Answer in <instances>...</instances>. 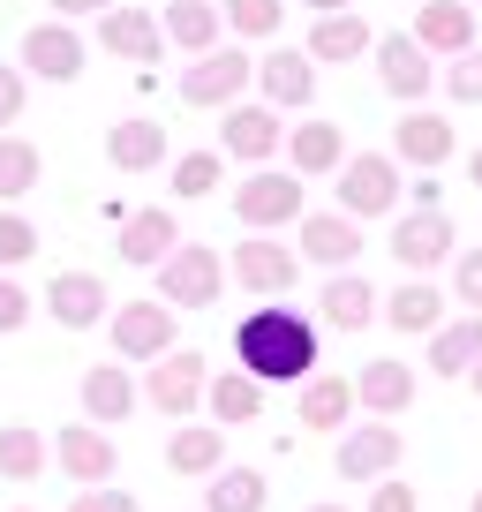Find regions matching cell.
I'll list each match as a JSON object with an SVG mask.
<instances>
[{"label": "cell", "mask_w": 482, "mask_h": 512, "mask_svg": "<svg viewBox=\"0 0 482 512\" xmlns=\"http://www.w3.org/2000/svg\"><path fill=\"white\" fill-rule=\"evenodd\" d=\"M302 8H317V16H332V8H354V0H302Z\"/></svg>", "instance_id": "47"}, {"label": "cell", "mask_w": 482, "mask_h": 512, "mask_svg": "<svg viewBox=\"0 0 482 512\" xmlns=\"http://www.w3.org/2000/svg\"><path fill=\"white\" fill-rule=\"evenodd\" d=\"M241 83H249V53H241V38L234 46H204L196 53V68H181V106H234L241 98Z\"/></svg>", "instance_id": "7"}, {"label": "cell", "mask_w": 482, "mask_h": 512, "mask_svg": "<svg viewBox=\"0 0 482 512\" xmlns=\"http://www.w3.org/2000/svg\"><path fill=\"white\" fill-rule=\"evenodd\" d=\"M219 23L249 46V38H279V23H287V0H226Z\"/></svg>", "instance_id": "36"}, {"label": "cell", "mask_w": 482, "mask_h": 512, "mask_svg": "<svg viewBox=\"0 0 482 512\" xmlns=\"http://www.w3.org/2000/svg\"><path fill=\"white\" fill-rule=\"evenodd\" d=\"M452 294H460L467 309H482V249L460 256V272H452Z\"/></svg>", "instance_id": "44"}, {"label": "cell", "mask_w": 482, "mask_h": 512, "mask_svg": "<svg viewBox=\"0 0 482 512\" xmlns=\"http://www.w3.org/2000/svg\"><path fill=\"white\" fill-rule=\"evenodd\" d=\"M0 475L8 482H38L46 475V437L31 422H0Z\"/></svg>", "instance_id": "35"}, {"label": "cell", "mask_w": 482, "mask_h": 512, "mask_svg": "<svg viewBox=\"0 0 482 512\" xmlns=\"http://www.w3.org/2000/svg\"><path fill=\"white\" fill-rule=\"evenodd\" d=\"M106 279L98 272H53L46 279V317L61 324V332H91V324H106Z\"/></svg>", "instance_id": "11"}, {"label": "cell", "mask_w": 482, "mask_h": 512, "mask_svg": "<svg viewBox=\"0 0 482 512\" xmlns=\"http://www.w3.org/2000/svg\"><path fill=\"white\" fill-rule=\"evenodd\" d=\"M68 512H144V505H136L129 490H106V482H83V497H76Z\"/></svg>", "instance_id": "41"}, {"label": "cell", "mask_w": 482, "mask_h": 512, "mask_svg": "<svg viewBox=\"0 0 482 512\" xmlns=\"http://www.w3.org/2000/svg\"><path fill=\"white\" fill-rule=\"evenodd\" d=\"M370 53H377V83H385V91L400 98V106H415V98L430 91V76H437V68H430V53H422L407 31H400V38H370Z\"/></svg>", "instance_id": "16"}, {"label": "cell", "mask_w": 482, "mask_h": 512, "mask_svg": "<svg viewBox=\"0 0 482 512\" xmlns=\"http://www.w3.org/2000/svg\"><path fill=\"white\" fill-rule=\"evenodd\" d=\"M31 189H38V151L23 136H0V204H16Z\"/></svg>", "instance_id": "37"}, {"label": "cell", "mask_w": 482, "mask_h": 512, "mask_svg": "<svg viewBox=\"0 0 482 512\" xmlns=\"http://www.w3.org/2000/svg\"><path fill=\"white\" fill-rule=\"evenodd\" d=\"M249 83L264 91V106H309L317 98V61L309 53H264V61H249Z\"/></svg>", "instance_id": "15"}, {"label": "cell", "mask_w": 482, "mask_h": 512, "mask_svg": "<svg viewBox=\"0 0 482 512\" xmlns=\"http://www.w3.org/2000/svg\"><path fill=\"white\" fill-rule=\"evenodd\" d=\"M407 38H415L422 53H467L475 46V8H467V0H422Z\"/></svg>", "instance_id": "19"}, {"label": "cell", "mask_w": 482, "mask_h": 512, "mask_svg": "<svg viewBox=\"0 0 482 512\" xmlns=\"http://www.w3.org/2000/svg\"><path fill=\"white\" fill-rule=\"evenodd\" d=\"M475 354H482V309L430 332V369H437V377H467V369H475Z\"/></svg>", "instance_id": "32"}, {"label": "cell", "mask_w": 482, "mask_h": 512, "mask_svg": "<svg viewBox=\"0 0 482 512\" xmlns=\"http://www.w3.org/2000/svg\"><path fill=\"white\" fill-rule=\"evenodd\" d=\"M400 430H339V452H332V467H339V482H377V475H392L400 467Z\"/></svg>", "instance_id": "17"}, {"label": "cell", "mask_w": 482, "mask_h": 512, "mask_svg": "<svg viewBox=\"0 0 482 512\" xmlns=\"http://www.w3.org/2000/svg\"><path fill=\"white\" fill-rule=\"evenodd\" d=\"M467 181H475V189H482V151H467Z\"/></svg>", "instance_id": "48"}, {"label": "cell", "mask_w": 482, "mask_h": 512, "mask_svg": "<svg viewBox=\"0 0 482 512\" xmlns=\"http://www.w3.org/2000/svg\"><path fill=\"white\" fill-rule=\"evenodd\" d=\"M98 46H106L113 61H129V68H159L166 38H159V16H151V8L106 0V8H98Z\"/></svg>", "instance_id": "8"}, {"label": "cell", "mask_w": 482, "mask_h": 512, "mask_svg": "<svg viewBox=\"0 0 482 512\" xmlns=\"http://www.w3.org/2000/svg\"><path fill=\"white\" fill-rule=\"evenodd\" d=\"M23 113V68H0V128H16Z\"/></svg>", "instance_id": "45"}, {"label": "cell", "mask_w": 482, "mask_h": 512, "mask_svg": "<svg viewBox=\"0 0 482 512\" xmlns=\"http://www.w3.org/2000/svg\"><path fill=\"white\" fill-rule=\"evenodd\" d=\"M204 407H211L219 430H241V422L264 415V384L249 369H219V377H204Z\"/></svg>", "instance_id": "23"}, {"label": "cell", "mask_w": 482, "mask_h": 512, "mask_svg": "<svg viewBox=\"0 0 482 512\" xmlns=\"http://www.w3.org/2000/svg\"><path fill=\"white\" fill-rule=\"evenodd\" d=\"M234 362L272 392V384H302L317 369V324L302 309H249L234 324Z\"/></svg>", "instance_id": "1"}, {"label": "cell", "mask_w": 482, "mask_h": 512, "mask_svg": "<svg viewBox=\"0 0 482 512\" xmlns=\"http://www.w3.org/2000/svg\"><path fill=\"white\" fill-rule=\"evenodd\" d=\"M272 505V490H264L257 467H211V512H264Z\"/></svg>", "instance_id": "34"}, {"label": "cell", "mask_w": 482, "mask_h": 512, "mask_svg": "<svg viewBox=\"0 0 482 512\" xmlns=\"http://www.w3.org/2000/svg\"><path fill=\"white\" fill-rule=\"evenodd\" d=\"M234 219L249 226V234H272V226L302 219V174H279V166H257V174L234 189Z\"/></svg>", "instance_id": "4"}, {"label": "cell", "mask_w": 482, "mask_h": 512, "mask_svg": "<svg viewBox=\"0 0 482 512\" xmlns=\"http://www.w3.org/2000/svg\"><path fill=\"white\" fill-rule=\"evenodd\" d=\"M445 91L460 98V106H482V46L452 53V68H445Z\"/></svg>", "instance_id": "40"}, {"label": "cell", "mask_w": 482, "mask_h": 512, "mask_svg": "<svg viewBox=\"0 0 482 512\" xmlns=\"http://www.w3.org/2000/svg\"><path fill=\"white\" fill-rule=\"evenodd\" d=\"M445 256H452V219H445V211H407V219L400 226H392V264H407V272H437V264H445Z\"/></svg>", "instance_id": "13"}, {"label": "cell", "mask_w": 482, "mask_h": 512, "mask_svg": "<svg viewBox=\"0 0 482 512\" xmlns=\"http://www.w3.org/2000/svg\"><path fill=\"white\" fill-rule=\"evenodd\" d=\"M219 8H211V0H174V8H166L159 16V38L166 46H181V53H204V46H219Z\"/></svg>", "instance_id": "31"}, {"label": "cell", "mask_w": 482, "mask_h": 512, "mask_svg": "<svg viewBox=\"0 0 482 512\" xmlns=\"http://www.w3.org/2000/svg\"><path fill=\"white\" fill-rule=\"evenodd\" d=\"M302 430H347V415H354V384L347 377H332V369H309V384H302Z\"/></svg>", "instance_id": "29"}, {"label": "cell", "mask_w": 482, "mask_h": 512, "mask_svg": "<svg viewBox=\"0 0 482 512\" xmlns=\"http://www.w3.org/2000/svg\"><path fill=\"white\" fill-rule=\"evenodd\" d=\"M106 332H113V362H151V354L174 347V309L166 302H121L106 317Z\"/></svg>", "instance_id": "10"}, {"label": "cell", "mask_w": 482, "mask_h": 512, "mask_svg": "<svg viewBox=\"0 0 482 512\" xmlns=\"http://www.w3.org/2000/svg\"><path fill=\"white\" fill-rule=\"evenodd\" d=\"M332 181H339V211H347L354 226H370V219H385L392 204H400V166L392 159H377V151H362V159H339L332 166Z\"/></svg>", "instance_id": "3"}, {"label": "cell", "mask_w": 482, "mask_h": 512, "mask_svg": "<svg viewBox=\"0 0 482 512\" xmlns=\"http://www.w3.org/2000/svg\"><path fill=\"white\" fill-rule=\"evenodd\" d=\"M83 61H91V46H83V31H76L68 16L31 23V31H23V68H31V76H46V83H76V76H83Z\"/></svg>", "instance_id": "9"}, {"label": "cell", "mask_w": 482, "mask_h": 512, "mask_svg": "<svg viewBox=\"0 0 482 512\" xmlns=\"http://www.w3.org/2000/svg\"><path fill=\"white\" fill-rule=\"evenodd\" d=\"M370 23H362V8H332V16L309 23V61H362L370 53Z\"/></svg>", "instance_id": "26"}, {"label": "cell", "mask_w": 482, "mask_h": 512, "mask_svg": "<svg viewBox=\"0 0 482 512\" xmlns=\"http://www.w3.org/2000/svg\"><path fill=\"white\" fill-rule=\"evenodd\" d=\"M302 512H347V505H302Z\"/></svg>", "instance_id": "50"}, {"label": "cell", "mask_w": 482, "mask_h": 512, "mask_svg": "<svg viewBox=\"0 0 482 512\" xmlns=\"http://www.w3.org/2000/svg\"><path fill=\"white\" fill-rule=\"evenodd\" d=\"M354 384V407H370V415H400V407H415V369L407 362H362V377Z\"/></svg>", "instance_id": "27"}, {"label": "cell", "mask_w": 482, "mask_h": 512, "mask_svg": "<svg viewBox=\"0 0 482 512\" xmlns=\"http://www.w3.org/2000/svg\"><path fill=\"white\" fill-rule=\"evenodd\" d=\"M46 460H61V475H76V482H113L121 452H113V437L98 430V422H76V430H61V445H53Z\"/></svg>", "instance_id": "18"}, {"label": "cell", "mask_w": 482, "mask_h": 512, "mask_svg": "<svg viewBox=\"0 0 482 512\" xmlns=\"http://www.w3.org/2000/svg\"><path fill=\"white\" fill-rule=\"evenodd\" d=\"M309 264H324V272H347L354 256H362V226L347 219V211H324V219H302V249Z\"/></svg>", "instance_id": "20"}, {"label": "cell", "mask_w": 482, "mask_h": 512, "mask_svg": "<svg viewBox=\"0 0 482 512\" xmlns=\"http://www.w3.org/2000/svg\"><path fill=\"white\" fill-rule=\"evenodd\" d=\"M467 377H475V392H482V354H475V369H467Z\"/></svg>", "instance_id": "49"}, {"label": "cell", "mask_w": 482, "mask_h": 512, "mask_svg": "<svg viewBox=\"0 0 482 512\" xmlns=\"http://www.w3.org/2000/svg\"><path fill=\"white\" fill-rule=\"evenodd\" d=\"M219 181H226V151H181V166H174L181 196H211Z\"/></svg>", "instance_id": "38"}, {"label": "cell", "mask_w": 482, "mask_h": 512, "mask_svg": "<svg viewBox=\"0 0 482 512\" xmlns=\"http://www.w3.org/2000/svg\"><path fill=\"white\" fill-rule=\"evenodd\" d=\"M204 377H211V362H204L196 347L151 354V407H159L166 422H189L196 407H204Z\"/></svg>", "instance_id": "5"}, {"label": "cell", "mask_w": 482, "mask_h": 512, "mask_svg": "<svg viewBox=\"0 0 482 512\" xmlns=\"http://www.w3.org/2000/svg\"><path fill=\"white\" fill-rule=\"evenodd\" d=\"M370 512H422V490H415V482H377Z\"/></svg>", "instance_id": "43"}, {"label": "cell", "mask_w": 482, "mask_h": 512, "mask_svg": "<svg viewBox=\"0 0 482 512\" xmlns=\"http://www.w3.org/2000/svg\"><path fill=\"white\" fill-rule=\"evenodd\" d=\"M317 309H324L332 332H362V324H377V287L362 272H332L324 294H317Z\"/></svg>", "instance_id": "25"}, {"label": "cell", "mask_w": 482, "mask_h": 512, "mask_svg": "<svg viewBox=\"0 0 482 512\" xmlns=\"http://www.w3.org/2000/svg\"><path fill=\"white\" fill-rule=\"evenodd\" d=\"M31 256H38V226L23 219V211H0V272H16Z\"/></svg>", "instance_id": "39"}, {"label": "cell", "mask_w": 482, "mask_h": 512, "mask_svg": "<svg viewBox=\"0 0 482 512\" xmlns=\"http://www.w3.org/2000/svg\"><path fill=\"white\" fill-rule=\"evenodd\" d=\"M83 415H91L98 430H121V422L136 415V384H129V369H121V362L83 369Z\"/></svg>", "instance_id": "22"}, {"label": "cell", "mask_w": 482, "mask_h": 512, "mask_svg": "<svg viewBox=\"0 0 482 512\" xmlns=\"http://www.w3.org/2000/svg\"><path fill=\"white\" fill-rule=\"evenodd\" d=\"M467 512H482V490H475V497H467Z\"/></svg>", "instance_id": "51"}, {"label": "cell", "mask_w": 482, "mask_h": 512, "mask_svg": "<svg viewBox=\"0 0 482 512\" xmlns=\"http://www.w3.org/2000/svg\"><path fill=\"white\" fill-rule=\"evenodd\" d=\"M159 159H166V128H159V121H121V128H106V166H113V174H151Z\"/></svg>", "instance_id": "28"}, {"label": "cell", "mask_w": 482, "mask_h": 512, "mask_svg": "<svg viewBox=\"0 0 482 512\" xmlns=\"http://www.w3.org/2000/svg\"><path fill=\"white\" fill-rule=\"evenodd\" d=\"M392 159L437 174V166L452 159V121H445V113H430V106H407L400 121H392Z\"/></svg>", "instance_id": "12"}, {"label": "cell", "mask_w": 482, "mask_h": 512, "mask_svg": "<svg viewBox=\"0 0 482 512\" xmlns=\"http://www.w3.org/2000/svg\"><path fill=\"white\" fill-rule=\"evenodd\" d=\"M46 8H61V16H98L106 0H46Z\"/></svg>", "instance_id": "46"}, {"label": "cell", "mask_w": 482, "mask_h": 512, "mask_svg": "<svg viewBox=\"0 0 482 512\" xmlns=\"http://www.w3.org/2000/svg\"><path fill=\"white\" fill-rule=\"evenodd\" d=\"M219 460H226V430H219V422H211V430L181 422V430L166 437V467H174V475H211Z\"/></svg>", "instance_id": "33"}, {"label": "cell", "mask_w": 482, "mask_h": 512, "mask_svg": "<svg viewBox=\"0 0 482 512\" xmlns=\"http://www.w3.org/2000/svg\"><path fill=\"white\" fill-rule=\"evenodd\" d=\"M279 151H287V166L302 181L332 174V166L347 159V128H339V121H302V128H287V144H279Z\"/></svg>", "instance_id": "24"}, {"label": "cell", "mask_w": 482, "mask_h": 512, "mask_svg": "<svg viewBox=\"0 0 482 512\" xmlns=\"http://www.w3.org/2000/svg\"><path fill=\"white\" fill-rule=\"evenodd\" d=\"M234 279H241V294H287L294 279H302V256L279 249L272 234H249L234 249Z\"/></svg>", "instance_id": "14"}, {"label": "cell", "mask_w": 482, "mask_h": 512, "mask_svg": "<svg viewBox=\"0 0 482 512\" xmlns=\"http://www.w3.org/2000/svg\"><path fill=\"white\" fill-rule=\"evenodd\" d=\"M377 317L392 324V332H407V339H422V332H437L445 324V294L430 287V279H407V287H392V294H377Z\"/></svg>", "instance_id": "21"}, {"label": "cell", "mask_w": 482, "mask_h": 512, "mask_svg": "<svg viewBox=\"0 0 482 512\" xmlns=\"http://www.w3.org/2000/svg\"><path fill=\"white\" fill-rule=\"evenodd\" d=\"M151 272H159V302L166 309H211V302H219V287H226L219 249H204V241H174Z\"/></svg>", "instance_id": "2"}, {"label": "cell", "mask_w": 482, "mask_h": 512, "mask_svg": "<svg viewBox=\"0 0 482 512\" xmlns=\"http://www.w3.org/2000/svg\"><path fill=\"white\" fill-rule=\"evenodd\" d=\"M23 324H31V294H23L8 272H0V339H8V332H23Z\"/></svg>", "instance_id": "42"}, {"label": "cell", "mask_w": 482, "mask_h": 512, "mask_svg": "<svg viewBox=\"0 0 482 512\" xmlns=\"http://www.w3.org/2000/svg\"><path fill=\"white\" fill-rule=\"evenodd\" d=\"M174 241H181L174 211H129V219H121V264H144V272H151Z\"/></svg>", "instance_id": "30"}, {"label": "cell", "mask_w": 482, "mask_h": 512, "mask_svg": "<svg viewBox=\"0 0 482 512\" xmlns=\"http://www.w3.org/2000/svg\"><path fill=\"white\" fill-rule=\"evenodd\" d=\"M279 144H287V128H279V106H219V151L241 166H272Z\"/></svg>", "instance_id": "6"}]
</instances>
